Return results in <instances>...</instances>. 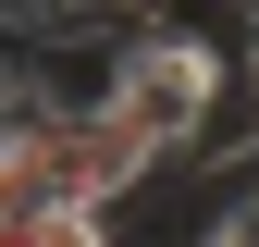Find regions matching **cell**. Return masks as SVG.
<instances>
[{"mask_svg":"<svg viewBox=\"0 0 259 247\" xmlns=\"http://www.w3.org/2000/svg\"><path fill=\"white\" fill-rule=\"evenodd\" d=\"M222 74H235V50H222V37H198V25H173V13H136V25H123V50H111V87H99V99L136 124L160 161H173V148L198 136V111L222 99Z\"/></svg>","mask_w":259,"mask_h":247,"instance_id":"6da1fadb","label":"cell"},{"mask_svg":"<svg viewBox=\"0 0 259 247\" xmlns=\"http://www.w3.org/2000/svg\"><path fill=\"white\" fill-rule=\"evenodd\" d=\"M37 136H50V198H62V210H123V198H148V185H160V148H148L111 99L50 111Z\"/></svg>","mask_w":259,"mask_h":247,"instance_id":"7a4b0ae2","label":"cell"},{"mask_svg":"<svg viewBox=\"0 0 259 247\" xmlns=\"http://www.w3.org/2000/svg\"><path fill=\"white\" fill-rule=\"evenodd\" d=\"M0 247H111V210H0Z\"/></svg>","mask_w":259,"mask_h":247,"instance_id":"3957f363","label":"cell"},{"mask_svg":"<svg viewBox=\"0 0 259 247\" xmlns=\"http://www.w3.org/2000/svg\"><path fill=\"white\" fill-rule=\"evenodd\" d=\"M74 13H99V25H136V13H148V0H74Z\"/></svg>","mask_w":259,"mask_h":247,"instance_id":"277c9868","label":"cell"},{"mask_svg":"<svg viewBox=\"0 0 259 247\" xmlns=\"http://www.w3.org/2000/svg\"><path fill=\"white\" fill-rule=\"evenodd\" d=\"M247 13H259V0H247Z\"/></svg>","mask_w":259,"mask_h":247,"instance_id":"5b68a950","label":"cell"}]
</instances>
